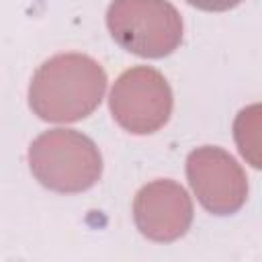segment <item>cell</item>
<instances>
[{"mask_svg": "<svg viewBox=\"0 0 262 262\" xmlns=\"http://www.w3.org/2000/svg\"><path fill=\"white\" fill-rule=\"evenodd\" d=\"M188 4L201 8V10H209V12H223L229 10L233 6H237L242 0H186Z\"/></svg>", "mask_w": 262, "mask_h": 262, "instance_id": "52a82bcc", "label": "cell"}, {"mask_svg": "<svg viewBox=\"0 0 262 262\" xmlns=\"http://www.w3.org/2000/svg\"><path fill=\"white\" fill-rule=\"evenodd\" d=\"M186 176L199 203L213 215H231L248 199V178L225 149L203 145L188 154Z\"/></svg>", "mask_w": 262, "mask_h": 262, "instance_id": "5b68a950", "label": "cell"}, {"mask_svg": "<svg viewBox=\"0 0 262 262\" xmlns=\"http://www.w3.org/2000/svg\"><path fill=\"white\" fill-rule=\"evenodd\" d=\"M33 176L55 192H82L102 174V156L96 143L74 129H49L29 147Z\"/></svg>", "mask_w": 262, "mask_h": 262, "instance_id": "7a4b0ae2", "label": "cell"}, {"mask_svg": "<svg viewBox=\"0 0 262 262\" xmlns=\"http://www.w3.org/2000/svg\"><path fill=\"white\" fill-rule=\"evenodd\" d=\"M106 27L123 49L139 57L170 55L182 41L180 12L168 0H113Z\"/></svg>", "mask_w": 262, "mask_h": 262, "instance_id": "3957f363", "label": "cell"}, {"mask_svg": "<svg viewBox=\"0 0 262 262\" xmlns=\"http://www.w3.org/2000/svg\"><path fill=\"white\" fill-rule=\"evenodd\" d=\"M172 90L166 78L147 66L123 72L108 98L113 119L133 135L162 129L172 115Z\"/></svg>", "mask_w": 262, "mask_h": 262, "instance_id": "277c9868", "label": "cell"}, {"mask_svg": "<svg viewBox=\"0 0 262 262\" xmlns=\"http://www.w3.org/2000/svg\"><path fill=\"white\" fill-rule=\"evenodd\" d=\"M137 229L151 242H174L192 223V201L174 180H154L141 186L133 201Z\"/></svg>", "mask_w": 262, "mask_h": 262, "instance_id": "8992f818", "label": "cell"}, {"mask_svg": "<svg viewBox=\"0 0 262 262\" xmlns=\"http://www.w3.org/2000/svg\"><path fill=\"white\" fill-rule=\"evenodd\" d=\"M106 90L102 66L84 53H57L39 66L29 86L33 113L49 123H74L96 111Z\"/></svg>", "mask_w": 262, "mask_h": 262, "instance_id": "6da1fadb", "label": "cell"}]
</instances>
